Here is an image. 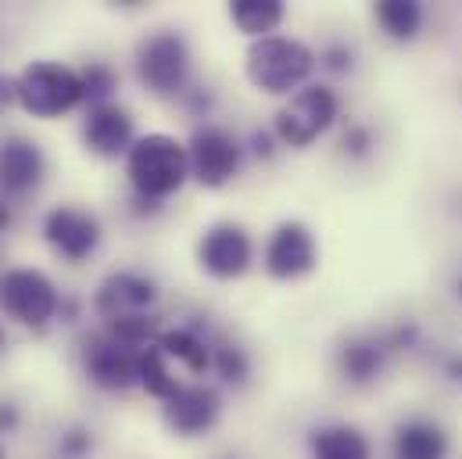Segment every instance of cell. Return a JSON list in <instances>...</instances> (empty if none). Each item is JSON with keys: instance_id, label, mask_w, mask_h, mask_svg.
<instances>
[{"instance_id": "obj_1", "label": "cell", "mask_w": 462, "mask_h": 459, "mask_svg": "<svg viewBox=\"0 0 462 459\" xmlns=\"http://www.w3.org/2000/svg\"><path fill=\"white\" fill-rule=\"evenodd\" d=\"M125 176L136 194V201L162 205L165 198L180 194L183 183L190 180V158H187V140L172 133H147L136 136L129 155H125Z\"/></svg>"}, {"instance_id": "obj_2", "label": "cell", "mask_w": 462, "mask_h": 459, "mask_svg": "<svg viewBox=\"0 0 462 459\" xmlns=\"http://www.w3.org/2000/svg\"><path fill=\"white\" fill-rule=\"evenodd\" d=\"M316 69V51L298 36H265L251 40L244 54V76L258 94L269 98H291L301 87H309V76Z\"/></svg>"}, {"instance_id": "obj_3", "label": "cell", "mask_w": 462, "mask_h": 459, "mask_svg": "<svg viewBox=\"0 0 462 459\" xmlns=\"http://www.w3.org/2000/svg\"><path fill=\"white\" fill-rule=\"evenodd\" d=\"M136 80L154 98H183L190 83V47L183 33L176 29H154L147 33L133 51Z\"/></svg>"}, {"instance_id": "obj_4", "label": "cell", "mask_w": 462, "mask_h": 459, "mask_svg": "<svg viewBox=\"0 0 462 459\" xmlns=\"http://www.w3.org/2000/svg\"><path fill=\"white\" fill-rule=\"evenodd\" d=\"M14 101L18 108L32 118H58L72 108L87 105L83 101V80L79 69L61 65V61H29L14 76Z\"/></svg>"}, {"instance_id": "obj_5", "label": "cell", "mask_w": 462, "mask_h": 459, "mask_svg": "<svg viewBox=\"0 0 462 459\" xmlns=\"http://www.w3.org/2000/svg\"><path fill=\"white\" fill-rule=\"evenodd\" d=\"M337 115H341L337 90L327 87V83H309L298 94H291L287 105L276 112V118H273V136L283 147L305 151V147H312L319 136H327L334 129Z\"/></svg>"}, {"instance_id": "obj_6", "label": "cell", "mask_w": 462, "mask_h": 459, "mask_svg": "<svg viewBox=\"0 0 462 459\" xmlns=\"http://www.w3.org/2000/svg\"><path fill=\"white\" fill-rule=\"evenodd\" d=\"M0 309L14 323L29 331H43L61 313V295L43 269L14 266L0 273Z\"/></svg>"}, {"instance_id": "obj_7", "label": "cell", "mask_w": 462, "mask_h": 459, "mask_svg": "<svg viewBox=\"0 0 462 459\" xmlns=\"http://www.w3.org/2000/svg\"><path fill=\"white\" fill-rule=\"evenodd\" d=\"M187 158H190V180L208 191H219L230 180H236V173L244 165V144L226 126L201 122V126H194V133L187 140Z\"/></svg>"}, {"instance_id": "obj_8", "label": "cell", "mask_w": 462, "mask_h": 459, "mask_svg": "<svg viewBox=\"0 0 462 459\" xmlns=\"http://www.w3.org/2000/svg\"><path fill=\"white\" fill-rule=\"evenodd\" d=\"M140 351L143 348H133V344L116 342L112 334H90L83 342V373L94 388L101 391H129V388H140Z\"/></svg>"}, {"instance_id": "obj_9", "label": "cell", "mask_w": 462, "mask_h": 459, "mask_svg": "<svg viewBox=\"0 0 462 459\" xmlns=\"http://www.w3.org/2000/svg\"><path fill=\"white\" fill-rule=\"evenodd\" d=\"M262 266H265V273H269L273 280H280V284L305 280V276L316 273V266H319L316 233L305 227L301 220H283L280 227L269 233V240H265Z\"/></svg>"}, {"instance_id": "obj_10", "label": "cell", "mask_w": 462, "mask_h": 459, "mask_svg": "<svg viewBox=\"0 0 462 459\" xmlns=\"http://www.w3.org/2000/svg\"><path fill=\"white\" fill-rule=\"evenodd\" d=\"M154 305H158V284L133 269H118L105 276L94 291V313L105 320V327L154 316Z\"/></svg>"}, {"instance_id": "obj_11", "label": "cell", "mask_w": 462, "mask_h": 459, "mask_svg": "<svg viewBox=\"0 0 462 459\" xmlns=\"http://www.w3.org/2000/svg\"><path fill=\"white\" fill-rule=\"evenodd\" d=\"M105 227L90 209L79 205H54L43 216V240L51 244V251L58 258H65L69 266L87 262L97 248H101Z\"/></svg>"}, {"instance_id": "obj_12", "label": "cell", "mask_w": 462, "mask_h": 459, "mask_svg": "<svg viewBox=\"0 0 462 459\" xmlns=\"http://www.w3.org/2000/svg\"><path fill=\"white\" fill-rule=\"evenodd\" d=\"M254 262V240L247 227L223 220L201 233L198 240V266L212 280H240Z\"/></svg>"}, {"instance_id": "obj_13", "label": "cell", "mask_w": 462, "mask_h": 459, "mask_svg": "<svg viewBox=\"0 0 462 459\" xmlns=\"http://www.w3.org/2000/svg\"><path fill=\"white\" fill-rule=\"evenodd\" d=\"M223 417V398L208 384H183L172 398L162 402V420L180 438H201L208 435Z\"/></svg>"}, {"instance_id": "obj_14", "label": "cell", "mask_w": 462, "mask_h": 459, "mask_svg": "<svg viewBox=\"0 0 462 459\" xmlns=\"http://www.w3.org/2000/svg\"><path fill=\"white\" fill-rule=\"evenodd\" d=\"M47 176V155L36 140L11 133L0 140V194L18 198L43 183Z\"/></svg>"}, {"instance_id": "obj_15", "label": "cell", "mask_w": 462, "mask_h": 459, "mask_svg": "<svg viewBox=\"0 0 462 459\" xmlns=\"http://www.w3.org/2000/svg\"><path fill=\"white\" fill-rule=\"evenodd\" d=\"M83 144L90 155L97 158H118V155H129L136 133H133V115L125 112L122 105H97L90 108L83 118Z\"/></svg>"}, {"instance_id": "obj_16", "label": "cell", "mask_w": 462, "mask_h": 459, "mask_svg": "<svg viewBox=\"0 0 462 459\" xmlns=\"http://www.w3.org/2000/svg\"><path fill=\"white\" fill-rule=\"evenodd\" d=\"M391 355L394 351H391V344H387L383 334H355V338H347L337 348L334 366H337L341 380L355 384V388H365V384H373L383 373Z\"/></svg>"}, {"instance_id": "obj_17", "label": "cell", "mask_w": 462, "mask_h": 459, "mask_svg": "<svg viewBox=\"0 0 462 459\" xmlns=\"http://www.w3.org/2000/svg\"><path fill=\"white\" fill-rule=\"evenodd\" d=\"M448 431L434 420H423V417H412V420H402L391 435V453L394 459H448Z\"/></svg>"}, {"instance_id": "obj_18", "label": "cell", "mask_w": 462, "mask_h": 459, "mask_svg": "<svg viewBox=\"0 0 462 459\" xmlns=\"http://www.w3.org/2000/svg\"><path fill=\"white\" fill-rule=\"evenodd\" d=\"M154 344L162 348V355L180 370V373H190V377H201L212 370V344L205 342L198 331L190 327H172V331H162Z\"/></svg>"}, {"instance_id": "obj_19", "label": "cell", "mask_w": 462, "mask_h": 459, "mask_svg": "<svg viewBox=\"0 0 462 459\" xmlns=\"http://www.w3.org/2000/svg\"><path fill=\"white\" fill-rule=\"evenodd\" d=\"M312 459H373L369 438L351 424H327L316 427L309 438Z\"/></svg>"}, {"instance_id": "obj_20", "label": "cell", "mask_w": 462, "mask_h": 459, "mask_svg": "<svg viewBox=\"0 0 462 459\" xmlns=\"http://www.w3.org/2000/svg\"><path fill=\"white\" fill-rule=\"evenodd\" d=\"M283 18H287L283 0H233L230 4V22L251 40L276 36Z\"/></svg>"}, {"instance_id": "obj_21", "label": "cell", "mask_w": 462, "mask_h": 459, "mask_svg": "<svg viewBox=\"0 0 462 459\" xmlns=\"http://www.w3.org/2000/svg\"><path fill=\"white\" fill-rule=\"evenodd\" d=\"M373 18H376V25L383 29L387 40L409 43V40L420 36L427 11H423V4H416V0H380V4L373 7Z\"/></svg>"}, {"instance_id": "obj_22", "label": "cell", "mask_w": 462, "mask_h": 459, "mask_svg": "<svg viewBox=\"0 0 462 459\" xmlns=\"http://www.w3.org/2000/svg\"><path fill=\"white\" fill-rule=\"evenodd\" d=\"M187 380L180 377V370L162 355V348L151 342L143 351H140V388L151 395V398H158V402H165V398H172L180 388H183Z\"/></svg>"}, {"instance_id": "obj_23", "label": "cell", "mask_w": 462, "mask_h": 459, "mask_svg": "<svg viewBox=\"0 0 462 459\" xmlns=\"http://www.w3.org/2000/svg\"><path fill=\"white\" fill-rule=\"evenodd\" d=\"M79 80H83V101L90 108L112 105V94L118 90V72L108 61H87L79 69Z\"/></svg>"}, {"instance_id": "obj_24", "label": "cell", "mask_w": 462, "mask_h": 459, "mask_svg": "<svg viewBox=\"0 0 462 459\" xmlns=\"http://www.w3.org/2000/svg\"><path fill=\"white\" fill-rule=\"evenodd\" d=\"M212 370L226 380V384H244L251 377V355L233 342L212 344Z\"/></svg>"}, {"instance_id": "obj_25", "label": "cell", "mask_w": 462, "mask_h": 459, "mask_svg": "<svg viewBox=\"0 0 462 459\" xmlns=\"http://www.w3.org/2000/svg\"><path fill=\"white\" fill-rule=\"evenodd\" d=\"M373 147H376L373 129H369V126H362V122H347L345 136H341V155L355 158V162H362V158H369V155H373Z\"/></svg>"}, {"instance_id": "obj_26", "label": "cell", "mask_w": 462, "mask_h": 459, "mask_svg": "<svg viewBox=\"0 0 462 459\" xmlns=\"http://www.w3.org/2000/svg\"><path fill=\"white\" fill-rule=\"evenodd\" d=\"M58 449H61V456L65 459H83L90 449H94V431H87V427H72V431L61 435Z\"/></svg>"}, {"instance_id": "obj_27", "label": "cell", "mask_w": 462, "mask_h": 459, "mask_svg": "<svg viewBox=\"0 0 462 459\" xmlns=\"http://www.w3.org/2000/svg\"><path fill=\"white\" fill-rule=\"evenodd\" d=\"M319 65L330 72H351L355 69V51L347 43H330L319 51Z\"/></svg>"}, {"instance_id": "obj_28", "label": "cell", "mask_w": 462, "mask_h": 459, "mask_svg": "<svg viewBox=\"0 0 462 459\" xmlns=\"http://www.w3.org/2000/svg\"><path fill=\"white\" fill-rule=\"evenodd\" d=\"M183 101H187V108H190V112L201 115V118H205V112H212V94H208L205 87L187 90V94H183Z\"/></svg>"}, {"instance_id": "obj_29", "label": "cell", "mask_w": 462, "mask_h": 459, "mask_svg": "<svg viewBox=\"0 0 462 459\" xmlns=\"http://www.w3.org/2000/svg\"><path fill=\"white\" fill-rule=\"evenodd\" d=\"M18 424H22V413H18V406H14V402H0V435H11V431H18Z\"/></svg>"}, {"instance_id": "obj_30", "label": "cell", "mask_w": 462, "mask_h": 459, "mask_svg": "<svg viewBox=\"0 0 462 459\" xmlns=\"http://www.w3.org/2000/svg\"><path fill=\"white\" fill-rule=\"evenodd\" d=\"M273 140H276L273 133H262V129H254V133H251V151H254L258 158H273V155H276Z\"/></svg>"}, {"instance_id": "obj_31", "label": "cell", "mask_w": 462, "mask_h": 459, "mask_svg": "<svg viewBox=\"0 0 462 459\" xmlns=\"http://www.w3.org/2000/svg\"><path fill=\"white\" fill-rule=\"evenodd\" d=\"M441 373H445L448 380L462 384V351H448V355L441 359Z\"/></svg>"}, {"instance_id": "obj_32", "label": "cell", "mask_w": 462, "mask_h": 459, "mask_svg": "<svg viewBox=\"0 0 462 459\" xmlns=\"http://www.w3.org/2000/svg\"><path fill=\"white\" fill-rule=\"evenodd\" d=\"M14 101V80H7V76H0V112L7 108Z\"/></svg>"}, {"instance_id": "obj_33", "label": "cell", "mask_w": 462, "mask_h": 459, "mask_svg": "<svg viewBox=\"0 0 462 459\" xmlns=\"http://www.w3.org/2000/svg\"><path fill=\"white\" fill-rule=\"evenodd\" d=\"M7 227H11V209L0 205V230H7Z\"/></svg>"}, {"instance_id": "obj_34", "label": "cell", "mask_w": 462, "mask_h": 459, "mask_svg": "<svg viewBox=\"0 0 462 459\" xmlns=\"http://www.w3.org/2000/svg\"><path fill=\"white\" fill-rule=\"evenodd\" d=\"M452 295H456V298L462 302V273L456 276V280H452Z\"/></svg>"}, {"instance_id": "obj_35", "label": "cell", "mask_w": 462, "mask_h": 459, "mask_svg": "<svg viewBox=\"0 0 462 459\" xmlns=\"http://www.w3.org/2000/svg\"><path fill=\"white\" fill-rule=\"evenodd\" d=\"M0 348H4V331H0Z\"/></svg>"}, {"instance_id": "obj_36", "label": "cell", "mask_w": 462, "mask_h": 459, "mask_svg": "<svg viewBox=\"0 0 462 459\" xmlns=\"http://www.w3.org/2000/svg\"><path fill=\"white\" fill-rule=\"evenodd\" d=\"M0 459H7V456H4V449H0Z\"/></svg>"}]
</instances>
